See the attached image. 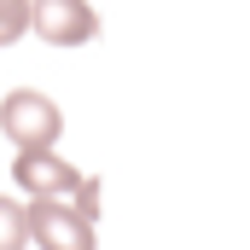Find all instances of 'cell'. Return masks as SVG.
Wrapping results in <instances>:
<instances>
[{"label": "cell", "instance_id": "obj_6", "mask_svg": "<svg viewBox=\"0 0 250 250\" xmlns=\"http://www.w3.org/2000/svg\"><path fill=\"white\" fill-rule=\"evenodd\" d=\"M29 35V0H0V47Z\"/></svg>", "mask_w": 250, "mask_h": 250}, {"label": "cell", "instance_id": "obj_4", "mask_svg": "<svg viewBox=\"0 0 250 250\" xmlns=\"http://www.w3.org/2000/svg\"><path fill=\"white\" fill-rule=\"evenodd\" d=\"M12 181L23 187V198H70L76 181H82V169H76V163H64L59 151H18Z\"/></svg>", "mask_w": 250, "mask_h": 250}, {"label": "cell", "instance_id": "obj_2", "mask_svg": "<svg viewBox=\"0 0 250 250\" xmlns=\"http://www.w3.org/2000/svg\"><path fill=\"white\" fill-rule=\"evenodd\" d=\"M29 29L47 47H87L99 35L93 0H29Z\"/></svg>", "mask_w": 250, "mask_h": 250}, {"label": "cell", "instance_id": "obj_1", "mask_svg": "<svg viewBox=\"0 0 250 250\" xmlns=\"http://www.w3.org/2000/svg\"><path fill=\"white\" fill-rule=\"evenodd\" d=\"M0 134L18 146V151H53L64 134V111L59 99H47L41 87H12L0 99Z\"/></svg>", "mask_w": 250, "mask_h": 250}, {"label": "cell", "instance_id": "obj_5", "mask_svg": "<svg viewBox=\"0 0 250 250\" xmlns=\"http://www.w3.org/2000/svg\"><path fill=\"white\" fill-rule=\"evenodd\" d=\"M0 250H29V215H23V198H0Z\"/></svg>", "mask_w": 250, "mask_h": 250}, {"label": "cell", "instance_id": "obj_3", "mask_svg": "<svg viewBox=\"0 0 250 250\" xmlns=\"http://www.w3.org/2000/svg\"><path fill=\"white\" fill-rule=\"evenodd\" d=\"M29 245L35 250H93V227L64 204V198H29Z\"/></svg>", "mask_w": 250, "mask_h": 250}, {"label": "cell", "instance_id": "obj_7", "mask_svg": "<svg viewBox=\"0 0 250 250\" xmlns=\"http://www.w3.org/2000/svg\"><path fill=\"white\" fill-rule=\"evenodd\" d=\"M70 209H76L87 227H99V181H76V192H70Z\"/></svg>", "mask_w": 250, "mask_h": 250}]
</instances>
